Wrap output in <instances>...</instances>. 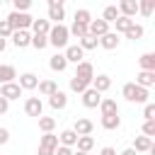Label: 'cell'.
Returning a JSON list of instances; mask_svg holds the SVG:
<instances>
[{
  "instance_id": "46",
  "label": "cell",
  "mask_w": 155,
  "mask_h": 155,
  "mask_svg": "<svg viewBox=\"0 0 155 155\" xmlns=\"http://www.w3.org/2000/svg\"><path fill=\"white\" fill-rule=\"evenodd\" d=\"M7 109H10V102H7L5 97H0V114H5Z\"/></svg>"
},
{
  "instance_id": "4",
  "label": "cell",
  "mask_w": 155,
  "mask_h": 155,
  "mask_svg": "<svg viewBox=\"0 0 155 155\" xmlns=\"http://www.w3.org/2000/svg\"><path fill=\"white\" fill-rule=\"evenodd\" d=\"M56 148H58V136H53V131L44 133L39 140V155H53Z\"/></svg>"
},
{
  "instance_id": "38",
  "label": "cell",
  "mask_w": 155,
  "mask_h": 155,
  "mask_svg": "<svg viewBox=\"0 0 155 155\" xmlns=\"http://www.w3.org/2000/svg\"><path fill=\"white\" fill-rule=\"evenodd\" d=\"M87 87H90V82H85V80H80V78H75V75L70 78V90H73V92H78V94H82V92H85Z\"/></svg>"
},
{
  "instance_id": "45",
  "label": "cell",
  "mask_w": 155,
  "mask_h": 155,
  "mask_svg": "<svg viewBox=\"0 0 155 155\" xmlns=\"http://www.w3.org/2000/svg\"><path fill=\"white\" fill-rule=\"evenodd\" d=\"M53 155H73V148H68V145H58Z\"/></svg>"
},
{
  "instance_id": "36",
  "label": "cell",
  "mask_w": 155,
  "mask_h": 155,
  "mask_svg": "<svg viewBox=\"0 0 155 155\" xmlns=\"http://www.w3.org/2000/svg\"><path fill=\"white\" fill-rule=\"evenodd\" d=\"M39 128H41L44 133H51V131L56 128V119H53V116H39Z\"/></svg>"
},
{
  "instance_id": "33",
  "label": "cell",
  "mask_w": 155,
  "mask_h": 155,
  "mask_svg": "<svg viewBox=\"0 0 155 155\" xmlns=\"http://www.w3.org/2000/svg\"><path fill=\"white\" fill-rule=\"evenodd\" d=\"M143 34H145V29L140 27V24H131V29L126 31V39H131V41H138V39H143Z\"/></svg>"
},
{
  "instance_id": "30",
  "label": "cell",
  "mask_w": 155,
  "mask_h": 155,
  "mask_svg": "<svg viewBox=\"0 0 155 155\" xmlns=\"http://www.w3.org/2000/svg\"><path fill=\"white\" fill-rule=\"evenodd\" d=\"M153 10H155V0H138V15L153 17Z\"/></svg>"
},
{
  "instance_id": "49",
  "label": "cell",
  "mask_w": 155,
  "mask_h": 155,
  "mask_svg": "<svg viewBox=\"0 0 155 155\" xmlns=\"http://www.w3.org/2000/svg\"><path fill=\"white\" fill-rule=\"evenodd\" d=\"M119 155H138V153H136V150H133V148H126V150H121V153H119Z\"/></svg>"
},
{
  "instance_id": "34",
  "label": "cell",
  "mask_w": 155,
  "mask_h": 155,
  "mask_svg": "<svg viewBox=\"0 0 155 155\" xmlns=\"http://www.w3.org/2000/svg\"><path fill=\"white\" fill-rule=\"evenodd\" d=\"M29 46H34L36 51H41V48L48 46V36H46V34H31V44H29Z\"/></svg>"
},
{
  "instance_id": "13",
  "label": "cell",
  "mask_w": 155,
  "mask_h": 155,
  "mask_svg": "<svg viewBox=\"0 0 155 155\" xmlns=\"http://www.w3.org/2000/svg\"><path fill=\"white\" fill-rule=\"evenodd\" d=\"M48 104H51V109L61 111V109H65V107H68V94H65L63 90H56V92L48 97Z\"/></svg>"
},
{
  "instance_id": "41",
  "label": "cell",
  "mask_w": 155,
  "mask_h": 155,
  "mask_svg": "<svg viewBox=\"0 0 155 155\" xmlns=\"http://www.w3.org/2000/svg\"><path fill=\"white\" fill-rule=\"evenodd\" d=\"M31 2H34V0H12V5H15L17 12H27V10L31 7Z\"/></svg>"
},
{
  "instance_id": "6",
  "label": "cell",
  "mask_w": 155,
  "mask_h": 155,
  "mask_svg": "<svg viewBox=\"0 0 155 155\" xmlns=\"http://www.w3.org/2000/svg\"><path fill=\"white\" fill-rule=\"evenodd\" d=\"M22 92H24V90H22L17 82H5V85L0 87V97H5L7 102H12V99H19V97H22Z\"/></svg>"
},
{
  "instance_id": "42",
  "label": "cell",
  "mask_w": 155,
  "mask_h": 155,
  "mask_svg": "<svg viewBox=\"0 0 155 155\" xmlns=\"http://www.w3.org/2000/svg\"><path fill=\"white\" fill-rule=\"evenodd\" d=\"M143 136H148V138H153V136H155V119L143 124Z\"/></svg>"
},
{
  "instance_id": "17",
  "label": "cell",
  "mask_w": 155,
  "mask_h": 155,
  "mask_svg": "<svg viewBox=\"0 0 155 155\" xmlns=\"http://www.w3.org/2000/svg\"><path fill=\"white\" fill-rule=\"evenodd\" d=\"M17 85H19L22 90H36V85H39V78H36L34 73H22Z\"/></svg>"
},
{
  "instance_id": "20",
  "label": "cell",
  "mask_w": 155,
  "mask_h": 155,
  "mask_svg": "<svg viewBox=\"0 0 155 155\" xmlns=\"http://www.w3.org/2000/svg\"><path fill=\"white\" fill-rule=\"evenodd\" d=\"M15 78H17V70H15V65L0 63V85H5V82H15Z\"/></svg>"
},
{
  "instance_id": "27",
  "label": "cell",
  "mask_w": 155,
  "mask_h": 155,
  "mask_svg": "<svg viewBox=\"0 0 155 155\" xmlns=\"http://www.w3.org/2000/svg\"><path fill=\"white\" fill-rule=\"evenodd\" d=\"M97 44H99V39H97V36H92V34H85V36L80 39V44H78V46H80L82 51H92V48H97Z\"/></svg>"
},
{
  "instance_id": "35",
  "label": "cell",
  "mask_w": 155,
  "mask_h": 155,
  "mask_svg": "<svg viewBox=\"0 0 155 155\" xmlns=\"http://www.w3.org/2000/svg\"><path fill=\"white\" fill-rule=\"evenodd\" d=\"M138 61H140V70H155V53H143Z\"/></svg>"
},
{
  "instance_id": "26",
  "label": "cell",
  "mask_w": 155,
  "mask_h": 155,
  "mask_svg": "<svg viewBox=\"0 0 155 155\" xmlns=\"http://www.w3.org/2000/svg\"><path fill=\"white\" fill-rule=\"evenodd\" d=\"M34 34H48L51 29V22L48 19H31V27H29Z\"/></svg>"
},
{
  "instance_id": "44",
  "label": "cell",
  "mask_w": 155,
  "mask_h": 155,
  "mask_svg": "<svg viewBox=\"0 0 155 155\" xmlns=\"http://www.w3.org/2000/svg\"><path fill=\"white\" fill-rule=\"evenodd\" d=\"M7 140H10V131H7L5 126H0V145H5Z\"/></svg>"
},
{
  "instance_id": "23",
  "label": "cell",
  "mask_w": 155,
  "mask_h": 155,
  "mask_svg": "<svg viewBox=\"0 0 155 155\" xmlns=\"http://www.w3.org/2000/svg\"><path fill=\"white\" fill-rule=\"evenodd\" d=\"M150 148H153V138H148V136H138L133 140V150L136 153H150Z\"/></svg>"
},
{
  "instance_id": "10",
  "label": "cell",
  "mask_w": 155,
  "mask_h": 155,
  "mask_svg": "<svg viewBox=\"0 0 155 155\" xmlns=\"http://www.w3.org/2000/svg\"><path fill=\"white\" fill-rule=\"evenodd\" d=\"M63 56H65V61H68V63H75V65H78L80 61H85V51H82V48H80L78 44H73V46L68 44V46H65V53H63Z\"/></svg>"
},
{
  "instance_id": "47",
  "label": "cell",
  "mask_w": 155,
  "mask_h": 155,
  "mask_svg": "<svg viewBox=\"0 0 155 155\" xmlns=\"http://www.w3.org/2000/svg\"><path fill=\"white\" fill-rule=\"evenodd\" d=\"M99 155H116V150H114L111 145H104V148L99 150Z\"/></svg>"
},
{
  "instance_id": "21",
  "label": "cell",
  "mask_w": 155,
  "mask_h": 155,
  "mask_svg": "<svg viewBox=\"0 0 155 155\" xmlns=\"http://www.w3.org/2000/svg\"><path fill=\"white\" fill-rule=\"evenodd\" d=\"M48 68H51V70H56V73H63V70L68 68V61H65V56H63V53H56V56H51V61H48Z\"/></svg>"
},
{
  "instance_id": "5",
  "label": "cell",
  "mask_w": 155,
  "mask_h": 155,
  "mask_svg": "<svg viewBox=\"0 0 155 155\" xmlns=\"http://www.w3.org/2000/svg\"><path fill=\"white\" fill-rule=\"evenodd\" d=\"M24 114L27 116H44V102L39 99V97H29L27 102H24Z\"/></svg>"
},
{
  "instance_id": "51",
  "label": "cell",
  "mask_w": 155,
  "mask_h": 155,
  "mask_svg": "<svg viewBox=\"0 0 155 155\" xmlns=\"http://www.w3.org/2000/svg\"><path fill=\"white\" fill-rule=\"evenodd\" d=\"M73 155H90V153H80V150H78V153H73Z\"/></svg>"
},
{
  "instance_id": "9",
  "label": "cell",
  "mask_w": 155,
  "mask_h": 155,
  "mask_svg": "<svg viewBox=\"0 0 155 155\" xmlns=\"http://www.w3.org/2000/svg\"><path fill=\"white\" fill-rule=\"evenodd\" d=\"M12 44L17 46V48H27L29 44H31V34H29V29H17V31H12Z\"/></svg>"
},
{
  "instance_id": "7",
  "label": "cell",
  "mask_w": 155,
  "mask_h": 155,
  "mask_svg": "<svg viewBox=\"0 0 155 155\" xmlns=\"http://www.w3.org/2000/svg\"><path fill=\"white\" fill-rule=\"evenodd\" d=\"M75 78H80V80H85V82H92V78H94V65H92L90 61H80V63H78V70H75Z\"/></svg>"
},
{
  "instance_id": "14",
  "label": "cell",
  "mask_w": 155,
  "mask_h": 155,
  "mask_svg": "<svg viewBox=\"0 0 155 155\" xmlns=\"http://www.w3.org/2000/svg\"><path fill=\"white\" fill-rule=\"evenodd\" d=\"M116 10H119V15H124V17H131V19H133V17L138 15V0H121Z\"/></svg>"
},
{
  "instance_id": "37",
  "label": "cell",
  "mask_w": 155,
  "mask_h": 155,
  "mask_svg": "<svg viewBox=\"0 0 155 155\" xmlns=\"http://www.w3.org/2000/svg\"><path fill=\"white\" fill-rule=\"evenodd\" d=\"M75 22H78V24H90V22H92V12L85 10V7L75 10Z\"/></svg>"
},
{
  "instance_id": "48",
  "label": "cell",
  "mask_w": 155,
  "mask_h": 155,
  "mask_svg": "<svg viewBox=\"0 0 155 155\" xmlns=\"http://www.w3.org/2000/svg\"><path fill=\"white\" fill-rule=\"evenodd\" d=\"M46 2H48V7H63L65 0H46Z\"/></svg>"
},
{
  "instance_id": "22",
  "label": "cell",
  "mask_w": 155,
  "mask_h": 155,
  "mask_svg": "<svg viewBox=\"0 0 155 155\" xmlns=\"http://www.w3.org/2000/svg\"><path fill=\"white\" fill-rule=\"evenodd\" d=\"M75 140H78V133H75L73 128H65V131H61V136H58V145H68V148H73Z\"/></svg>"
},
{
  "instance_id": "1",
  "label": "cell",
  "mask_w": 155,
  "mask_h": 155,
  "mask_svg": "<svg viewBox=\"0 0 155 155\" xmlns=\"http://www.w3.org/2000/svg\"><path fill=\"white\" fill-rule=\"evenodd\" d=\"M121 94H124L126 102H136V104H145L148 102V90L136 85V82H126L121 87Z\"/></svg>"
},
{
  "instance_id": "18",
  "label": "cell",
  "mask_w": 155,
  "mask_h": 155,
  "mask_svg": "<svg viewBox=\"0 0 155 155\" xmlns=\"http://www.w3.org/2000/svg\"><path fill=\"white\" fill-rule=\"evenodd\" d=\"M90 85H92V87H94V90L102 94V92H107V90L111 87V78H109V75H94Z\"/></svg>"
},
{
  "instance_id": "39",
  "label": "cell",
  "mask_w": 155,
  "mask_h": 155,
  "mask_svg": "<svg viewBox=\"0 0 155 155\" xmlns=\"http://www.w3.org/2000/svg\"><path fill=\"white\" fill-rule=\"evenodd\" d=\"M68 34L75 36V39H82V36L87 34V24H78V22H73V27L68 29Z\"/></svg>"
},
{
  "instance_id": "15",
  "label": "cell",
  "mask_w": 155,
  "mask_h": 155,
  "mask_svg": "<svg viewBox=\"0 0 155 155\" xmlns=\"http://www.w3.org/2000/svg\"><path fill=\"white\" fill-rule=\"evenodd\" d=\"M73 131H75L78 136H92V131H94V124H92L90 119H75V124H73Z\"/></svg>"
},
{
  "instance_id": "3",
  "label": "cell",
  "mask_w": 155,
  "mask_h": 155,
  "mask_svg": "<svg viewBox=\"0 0 155 155\" xmlns=\"http://www.w3.org/2000/svg\"><path fill=\"white\" fill-rule=\"evenodd\" d=\"M5 19H7V24L12 27V31H17V29H29L34 17H31L29 12H17V10H12Z\"/></svg>"
},
{
  "instance_id": "50",
  "label": "cell",
  "mask_w": 155,
  "mask_h": 155,
  "mask_svg": "<svg viewBox=\"0 0 155 155\" xmlns=\"http://www.w3.org/2000/svg\"><path fill=\"white\" fill-rule=\"evenodd\" d=\"M5 48H7V39H0V53H2Z\"/></svg>"
},
{
  "instance_id": "40",
  "label": "cell",
  "mask_w": 155,
  "mask_h": 155,
  "mask_svg": "<svg viewBox=\"0 0 155 155\" xmlns=\"http://www.w3.org/2000/svg\"><path fill=\"white\" fill-rule=\"evenodd\" d=\"M12 36V27L7 24V19H0V39H10Z\"/></svg>"
},
{
  "instance_id": "19",
  "label": "cell",
  "mask_w": 155,
  "mask_h": 155,
  "mask_svg": "<svg viewBox=\"0 0 155 155\" xmlns=\"http://www.w3.org/2000/svg\"><path fill=\"white\" fill-rule=\"evenodd\" d=\"M119 126H121V116H119V114H102V128L116 131Z\"/></svg>"
},
{
  "instance_id": "11",
  "label": "cell",
  "mask_w": 155,
  "mask_h": 155,
  "mask_svg": "<svg viewBox=\"0 0 155 155\" xmlns=\"http://www.w3.org/2000/svg\"><path fill=\"white\" fill-rule=\"evenodd\" d=\"M107 31H109V24H107L102 17H99V19H92V22L87 24V34H92V36H97V39L104 36Z\"/></svg>"
},
{
  "instance_id": "8",
  "label": "cell",
  "mask_w": 155,
  "mask_h": 155,
  "mask_svg": "<svg viewBox=\"0 0 155 155\" xmlns=\"http://www.w3.org/2000/svg\"><path fill=\"white\" fill-rule=\"evenodd\" d=\"M99 102H102V94H99L94 87H87V90L82 92V104H85L87 109H97Z\"/></svg>"
},
{
  "instance_id": "2",
  "label": "cell",
  "mask_w": 155,
  "mask_h": 155,
  "mask_svg": "<svg viewBox=\"0 0 155 155\" xmlns=\"http://www.w3.org/2000/svg\"><path fill=\"white\" fill-rule=\"evenodd\" d=\"M48 44L51 46H56V48H65L68 46V39H70V34H68V27L65 24H53L51 29H48Z\"/></svg>"
},
{
  "instance_id": "25",
  "label": "cell",
  "mask_w": 155,
  "mask_h": 155,
  "mask_svg": "<svg viewBox=\"0 0 155 155\" xmlns=\"http://www.w3.org/2000/svg\"><path fill=\"white\" fill-rule=\"evenodd\" d=\"M75 145H78L80 153H90V150L94 148V138H92V136H78Z\"/></svg>"
},
{
  "instance_id": "31",
  "label": "cell",
  "mask_w": 155,
  "mask_h": 155,
  "mask_svg": "<svg viewBox=\"0 0 155 155\" xmlns=\"http://www.w3.org/2000/svg\"><path fill=\"white\" fill-rule=\"evenodd\" d=\"M63 19H65V10L63 7H48V22L63 24Z\"/></svg>"
},
{
  "instance_id": "12",
  "label": "cell",
  "mask_w": 155,
  "mask_h": 155,
  "mask_svg": "<svg viewBox=\"0 0 155 155\" xmlns=\"http://www.w3.org/2000/svg\"><path fill=\"white\" fill-rule=\"evenodd\" d=\"M119 44H121V39H119V34H116V31H107L104 36H99V46H102V48H107V51L119 48Z\"/></svg>"
},
{
  "instance_id": "52",
  "label": "cell",
  "mask_w": 155,
  "mask_h": 155,
  "mask_svg": "<svg viewBox=\"0 0 155 155\" xmlns=\"http://www.w3.org/2000/svg\"><path fill=\"white\" fill-rule=\"evenodd\" d=\"M0 5H2V0H0Z\"/></svg>"
},
{
  "instance_id": "24",
  "label": "cell",
  "mask_w": 155,
  "mask_h": 155,
  "mask_svg": "<svg viewBox=\"0 0 155 155\" xmlns=\"http://www.w3.org/2000/svg\"><path fill=\"white\" fill-rule=\"evenodd\" d=\"M136 19H131V17H124V15H119L116 19H114V27H116V34H126L128 29H131V24H133Z\"/></svg>"
},
{
  "instance_id": "16",
  "label": "cell",
  "mask_w": 155,
  "mask_h": 155,
  "mask_svg": "<svg viewBox=\"0 0 155 155\" xmlns=\"http://www.w3.org/2000/svg\"><path fill=\"white\" fill-rule=\"evenodd\" d=\"M136 85H140V87H153L155 85V70H140L138 75H136Z\"/></svg>"
},
{
  "instance_id": "29",
  "label": "cell",
  "mask_w": 155,
  "mask_h": 155,
  "mask_svg": "<svg viewBox=\"0 0 155 155\" xmlns=\"http://www.w3.org/2000/svg\"><path fill=\"white\" fill-rule=\"evenodd\" d=\"M99 111H102V114H119L116 99H102V102H99Z\"/></svg>"
},
{
  "instance_id": "43",
  "label": "cell",
  "mask_w": 155,
  "mask_h": 155,
  "mask_svg": "<svg viewBox=\"0 0 155 155\" xmlns=\"http://www.w3.org/2000/svg\"><path fill=\"white\" fill-rule=\"evenodd\" d=\"M143 116H145V121H153V119H155V104H145Z\"/></svg>"
},
{
  "instance_id": "28",
  "label": "cell",
  "mask_w": 155,
  "mask_h": 155,
  "mask_svg": "<svg viewBox=\"0 0 155 155\" xmlns=\"http://www.w3.org/2000/svg\"><path fill=\"white\" fill-rule=\"evenodd\" d=\"M36 87H39V92H41L44 97H51V94H53V92L58 90V85H56L53 80H41V82L36 85Z\"/></svg>"
},
{
  "instance_id": "32",
  "label": "cell",
  "mask_w": 155,
  "mask_h": 155,
  "mask_svg": "<svg viewBox=\"0 0 155 155\" xmlns=\"http://www.w3.org/2000/svg\"><path fill=\"white\" fill-rule=\"evenodd\" d=\"M119 17V10H116V5H107L104 7V12H102V19L107 22V24H114V19Z\"/></svg>"
}]
</instances>
